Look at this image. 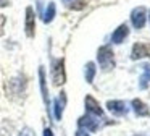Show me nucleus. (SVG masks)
Instances as JSON below:
<instances>
[{"label": "nucleus", "instance_id": "obj_1", "mask_svg": "<svg viewBox=\"0 0 150 136\" xmlns=\"http://www.w3.org/2000/svg\"><path fill=\"white\" fill-rule=\"evenodd\" d=\"M97 60H98V65L103 71H108V70H113L115 68V54L111 50L110 45H102L100 49L97 50Z\"/></svg>", "mask_w": 150, "mask_h": 136}, {"label": "nucleus", "instance_id": "obj_2", "mask_svg": "<svg viewBox=\"0 0 150 136\" xmlns=\"http://www.w3.org/2000/svg\"><path fill=\"white\" fill-rule=\"evenodd\" d=\"M52 79L55 86H62L66 81V74H65V60L60 58L53 63V70H52Z\"/></svg>", "mask_w": 150, "mask_h": 136}, {"label": "nucleus", "instance_id": "obj_3", "mask_svg": "<svg viewBox=\"0 0 150 136\" xmlns=\"http://www.w3.org/2000/svg\"><path fill=\"white\" fill-rule=\"evenodd\" d=\"M145 8L144 6H137V8L132 10V13H131V23H132V26L136 29H142L144 24H145Z\"/></svg>", "mask_w": 150, "mask_h": 136}, {"label": "nucleus", "instance_id": "obj_4", "mask_svg": "<svg viewBox=\"0 0 150 136\" xmlns=\"http://www.w3.org/2000/svg\"><path fill=\"white\" fill-rule=\"evenodd\" d=\"M149 57L150 58V44H144V42H137L132 45L131 50V58L132 60H139V58Z\"/></svg>", "mask_w": 150, "mask_h": 136}, {"label": "nucleus", "instance_id": "obj_5", "mask_svg": "<svg viewBox=\"0 0 150 136\" xmlns=\"http://www.w3.org/2000/svg\"><path fill=\"white\" fill-rule=\"evenodd\" d=\"M24 29H26L28 37H34L36 32V16H34V10L31 6L26 8V23H24Z\"/></svg>", "mask_w": 150, "mask_h": 136}, {"label": "nucleus", "instance_id": "obj_6", "mask_svg": "<svg viewBox=\"0 0 150 136\" xmlns=\"http://www.w3.org/2000/svg\"><path fill=\"white\" fill-rule=\"evenodd\" d=\"M65 105H66V92H60V96L53 100V117H55V120H62Z\"/></svg>", "mask_w": 150, "mask_h": 136}, {"label": "nucleus", "instance_id": "obj_7", "mask_svg": "<svg viewBox=\"0 0 150 136\" xmlns=\"http://www.w3.org/2000/svg\"><path fill=\"white\" fill-rule=\"evenodd\" d=\"M107 109L110 110L113 115H118V117H123L127 113V107L123 100H108L107 102Z\"/></svg>", "mask_w": 150, "mask_h": 136}, {"label": "nucleus", "instance_id": "obj_8", "mask_svg": "<svg viewBox=\"0 0 150 136\" xmlns=\"http://www.w3.org/2000/svg\"><path fill=\"white\" fill-rule=\"evenodd\" d=\"M78 123H79V126H81V128H86V130H89V131H97V130L100 128V123H98V120L94 118L92 115H84V117H81V118L78 120Z\"/></svg>", "mask_w": 150, "mask_h": 136}, {"label": "nucleus", "instance_id": "obj_9", "mask_svg": "<svg viewBox=\"0 0 150 136\" xmlns=\"http://www.w3.org/2000/svg\"><path fill=\"white\" fill-rule=\"evenodd\" d=\"M86 110H87L91 115H97V117H102V115H103V110H102L100 104H98L92 96H87V97H86Z\"/></svg>", "mask_w": 150, "mask_h": 136}, {"label": "nucleus", "instance_id": "obj_10", "mask_svg": "<svg viewBox=\"0 0 150 136\" xmlns=\"http://www.w3.org/2000/svg\"><path fill=\"white\" fill-rule=\"evenodd\" d=\"M127 34H129V28H127L126 24H120L115 29L113 34H111V42H113V44H121V42L127 37Z\"/></svg>", "mask_w": 150, "mask_h": 136}, {"label": "nucleus", "instance_id": "obj_11", "mask_svg": "<svg viewBox=\"0 0 150 136\" xmlns=\"http://www.w3.org/2000/svg\"><path fill=\"white\" fill-rule=\"evenodd\" d=\"M131 104H132V109H134V112H136L137 117H149L150 115V110L147 109V105L140 99H132Z\"/></svg>", "mask_w": 150, "mask_h": 136}, {"label": "nucleus", "instance_id": "obj_12", "mask_svg": "<svg viewBox=\"0 0 150 136\" xmlns=\"http://www.w3.org/2000/svg\"><path fill=\"white\" fill-rule=\"evenodd\" d=\"M39 81H40V91H42V97L45 105H49V89H47V83H45V71L44 67L39 68Z\"/></svg>", "mask_w": 150, "mask_h": 136}, {"label": "nucleus", "instance_id": "obj_13", "mask_svg": "<svg viewBox=\"0 0 150 136\" xmlns=\"http://www.w3.org/2000/svg\"><path fill=\"white\" fill-rule=\"evenodd\" d=\"M142 70H144V73H142V76H140V83H139V86H140V89H145L147 86H149V83H150V65H144L142 67Z\"/></svg>", "mask_w": 150, "mask_h": 136}, {"label": "nucleus", "instance_id": "obj_14", "mask_svg": "<svg viewBox=\"0 0 150 136\" xmlns=\"http://www.w3.org/2000/svg\"><path fill=\"white\" fill-rule=\"evenodd\" d=\"M55 11H57L55 3L50 2V3H49V6H47V10L42 13V19H44V23H50V21H52L53 16H55Z\"/></svg>", "mask_w": 150, "mask_h": 136}, {"label": "nucleus", "instance_id": "obj_15", "mask_svg": "<svg viewBox=\"0 0 150 136\" xmlns=\"http://www.w3.org/2000/svg\"><path fill=\"white\" fill-rule=\"evenodd\" d=\"M95 71H97V68H95V63H94V62H89V63L86 65V81H87L89 84L94 81Z\"/></svg>", "mask_w": 150, "mask_h": 136}, {"label": "nucleus", "instance_id": "obj_16", "mask_svg": "<svg viewBox=\"0 0 150 136\" xmlns=\"http://www.w3.org/2000/svg\"><path fill=\"white\" fill-rule=\"evenodd\" d=\"M86 3H87V0H73L68 6L73 8V10H82L86 6Z\"/></svg>", "mask_w": 150, "mask_h": 136}, {"label": "nucleus", "instance_id": "obj_17", "mask_svg": "<svg viewBox=\"0 0 150 136\" xmlns=\"http://www.w3.org/2000/svg\"><path fill=\"white\" fill-rule=\"evenodd\" d=\"M18 136H36V135H34V131H33L31 128H23Z\"/></svg>", "mask_w": 150, "mask_h": 136}, {"label": "nucleus", "instance_id": "obj_18", "mask_svg": "<svg viewBox=\"0 0 150 136\" xmlns=\"http://www.w3.org/2000/svg\"><path fill=\"white\" fill-rule=\"evenodd\" d=\"M5 21H7V19H5V16H0V36L4 34V26H5Z\"/></svg>", "mask_w": 150, "mask_h": 136}, {"label": "nucleus", "instance_id": "obj_19", "mask_svg": "<svg viewBox=\"0 0 150 136\" xmlns=\"http://www.w3.org/2000/svg\"><path fill=\"white\" fill-rule=\"evenodd\" d=\"M44 136H53V131L50 128H45L44 130Z\"/></svg>", "mask_w": 150, "mask_h": 136}, {"label": "nucleus", "instance_id": "obj_20", "mask_svg": "<svg viewBox=\"0 0 150 136\" xmlns=\"http://www.w3.org/2000/svg\"><path fill=\"white\" fill-rule=\"evenodd\" d=\"M74 136H91V135H87V133H86V131H82V130H78Z\"/></svg>", "mask_w": 150, "mask_h": 136}, {"label": "nucleus", "instance_id": "obj_21", "mask_svg": "<svg viewBox=\"0 0 150 136\" xmlns=\"http://www.w3.org/2000/svg\"><path fill=\"white\" fill-rule=\"evenodd\" d=\"M8 3H10V0H0V5L2 6H7Z\"/></svg>", "mask_w": 150, "mask_h": 136}, {"label": "nucleus", "instance_id": "obj_22", "mask_svg": "<svg viewBox=\"0 0 150 136\" xmlns=\"http://www.w3.org/2000/svg\"><path fill=\"white\" fill-rule=\"evenodd\" d=\"M62 2H63V3H65V5H69V3H71V2H73V0H62Z\"/></svg>", "mask_w": 150, "mask_h": 136}]
</instances>
